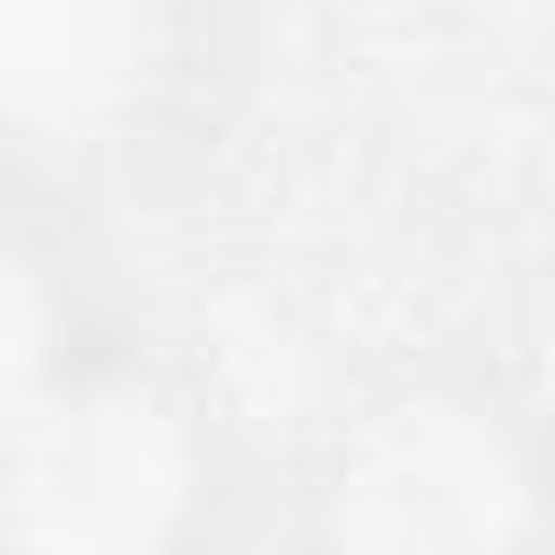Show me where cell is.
<instances>
[{"instance_id": "2", "label": "cell", "mask_w": 555, "mask_h": 555, "mask_svg": "<svg viewBox=\"0 0 555 555\" xmlns=\"http://www.w3.org/2000/svg\"><path fill=\"white\" fill-rule=\"evenodd\" d=\"M512 468L494 434L451 408L390 416L364 460L338 477V546L347 555H503L512 546Z\"/></svg>"}, {"instance_id": "3", "label": "cell", "mask_w": 555, "mask_h": 555, "mask_svg": "<svg viewBox=\"0 0 555 555\" xmlns=\"http://www.w3.org/2000/svg\"><path fill=\"white\" fill-rule=\"evenodd\" d=\"M156 0H9V87L17 113L87 121L147 61Z\"/></svg>"}, {"instance_id": "1", "label": "cell", "mask_w": 555, "mask_h": 555, "mask_svg": "<svg viewBox=\"0 0 555 555\" xmlns=\"http://www.w3.org/2000/svg\"><path fill=\"white\" fill-rule=\"evenodd\" d=\"M173 503V434L147 399L69 382L61 434L17 416V538L26 555H139Z\"/></svg>"}]
</instances>
